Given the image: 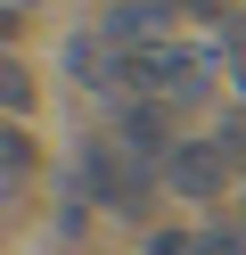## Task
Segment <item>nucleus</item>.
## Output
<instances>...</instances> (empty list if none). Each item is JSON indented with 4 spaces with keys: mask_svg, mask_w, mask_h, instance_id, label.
<instances>
[{
    "mask_svg": "<svg viewBox=\"0 0 246 255\" xmlns=\"http://www.w3.org/2000/svg\"><path fill=\"white\" fill-rule=\"evenodd\" d=\"M0 148H8V181H16V173L33 165V140H25V132H8V140H0Z\"/></svg>",
    "mask_w": 246,
    "mask_h": 255,
    "instance_id": "obj_5",
    "label": "nucleus"
},
{
    "mask_svg": "<svg viewBox=\"0 0 246 255\" xmlns=\"http://www.w3.org/2000/svg\"><path fill=\"white\" fill-rule=\"evenodd\" d=\"M222 148H230V156H238V165H246V107H238V116L222 124Z\"/></svg>",
    "mask_w": 246,
    "mask_h": 255,
    "instance_id": "obj_6",
    "label": "nucleus"
},
{
    "mask_svg": "<svg viewBox=\"0 0 246 255\" xmlns=\"http://www.w3.org/2000/svg\"><path fill=\"white\" fill-rule=\"evenodd\" d=\"M115 74H123L131 83V99H197V91L213 83V50L197 33H172V25H164L156 41H140V50L131 58H115Z\"/></svg>",
    "mask_w": 246,
    "mask_h": 255,
    "instance_id": "obj_1",
    "label": "nucleus"
},
{
    "mask_svg": "<svg viewBox=\"0 0 246 255\" xmlns=\"http://www.w3.org/2000/svg\"><path fill=\"white\" fill-rule=\"evenodd\" d=\"M205 255H246V231H205Z\"/></svg>",
    "mask_w": 246,
    "mask_h": 255,
    "instance_id": "obj_7",
    "label": "nucleus"
},
{
    "mask_svg": "<svg viewBox=\"0 0 246 255\" xmlns=\"http://www.w3.org/2000/svg\"><path fill=\"white\" fill-rule=\"evenodd\" d=\"M140 255H205V231H156Z\"/></svg>",
    "mask_w": 246,
    "mask_h": 255,
    "instance_id": "obj_3",
    "label": "nucleus"
},
{
    "mask_svg": "<svg viewBox=\"0 0 246 255\" xmlns=\"http://www.w3.org/2000/svg\"><path fill=\"white\" fill-rule=\"evenodd\" d=\"M230 173H238V156H230L222 140H180V148H172V165H164V181H172L180 198H222V189H230Z\"/></svg>",
    "mask_w": 246,
    "mask_h": 255,
    "instance_id": "obj_2",
    "label": "nucleus"
},
{
    "mask_svg": "<svg viewBox=\"0 0 246 255\" xmlns=\"http://www.w3.org/2000/svg\"><path fill=\"white\" fill-rule=\"evenodd\" d=\"M0 83H8V107H16V116H25V107H33V83H25V66H8V74H0Z\"/></svg>",
    "mask_w": 246,
    "mask_h": 255,
    "instance_id": "obj_4",
    "label": "nucleus"
}]
</instances>
